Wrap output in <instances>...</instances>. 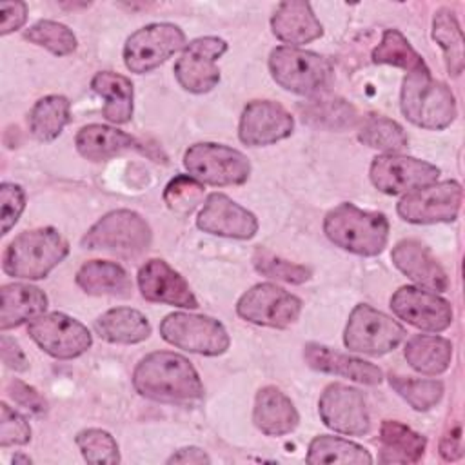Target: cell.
I'll return each instance as SVG.
<instances>
[{"label": "cell", "instance_id": "cell-1", "mask_svg": "<svg viewBox=\"0 0 465 465\" xmlns=\"http://www.w3.org/2000/svg\"><path fill=\"white\" fill-rule=\"evenodd\" d=\"M136 392L162 403H191L203 398L202 380L182 354L154 351L143 356L133 371Z\"/></svg>", "mask_w": 465, "mask_h": 465}, {"label": "cell", "instance_id": "cell-2", "mask_svg": "<svg viewBox=\"0 0 465 465\" xmlns=\"http://www.w3.org/2000/svg\"><path fill=\"white\" fill-rule=\"evenodd\" d=\"M323 232L343 251L376 256L387 245L389 222L381 213L365 211L351 202H343L325 214Z\"/></svg>", "mask_w": 465, "mask_h": 465}, {"label": "cell", "instance_id": "cell-3", "mask_svg": "<svg viewBox=\"0 0 465 465\" xmlns=\"http://www.w3.org/2000/svg\"><path fill=\"white\" fill-rule=\"evenodd\" d=\"M69 254L67 240L53 227L20 232L2 254L5 274L22 280L45 278Z\"/></svg>", "mask_w": 465, "mask_h": 465}, {"label": "cell", "instance_id": "cell-4", "mask_svg": "<svg viewBox=\"0 0 465 465\" xmlns=\"http://www.w3.org/2000/svg\"><path fill=\"white\" fill-rule=\"evenodd\" d=\"M400 107L409 122L430 131L449 127L458 113L450 87L434 80L430 73L403 78Z\"/></svg>", "mask_w": 465, "mask_h": 465}, {"label": "cell", "instance_id": "cell-5", "mask_svg": "<svg viewBox=\"0 0 465 465\" xmlns=\"http://www.w3.org/2000/svg\"><path fill=\"white\" fill-rule=\"evenodd\" d=\"M153 242V231L145 218L129 209H116L104 214L82 236V247L105 251L120 258L143 254Z\"/></svg>", "mask_w": 465, "mask_h": 465}, {"label": "cell", "instance_id": "cell-6", "mask_svg": "<svg viewBox=\"0 0 465 465\" xmlns=\"http://www.w3.org/2000/svg\"><path fill=\"white\" fill-rule=\"evenodd\" d=\"M269 71L272 80L285 91L312 94L327 85L332 74V65L318 53L280 45L269 54Z\"/></svg>", "mask_w": 465, "mask_h": 465}, {"label": "cell", "instance_id": "cell-7", "mask_svg": "<svg viewBox=\"0 0 465 465\" xmlns=\"http://www.w3.org/2000/svg\"><path fill=\"white\" fill-rule=\"evenodd\" d=\"M189 176L203 185H242L251 174V162L243 153L223 143L200 142L183 154Z\"/></svg>", "mask_w": 465, "mask_h": 465}, {"label": "cell", "instance_id": "cell-8", "mask_svg": "<svg viewBox=\"0 0 465 465\" xmlns=\"http://www.w3.org/2000/svg\"><path fill=\"white\" fill-rule=\"evenodd\" d=\"M403 338L405 329L396 320L367 303H358L351 311L343 331L345 347L369 356H381L394 351Z\"/></svg>", "mask_w": 465, "mask_h": 465}, {"label": "cell", "instance_id": "cell-9", "mask_svg": "<svg viewBox=\"0 0 465 465\" xmlns=\"http://www.w3.org/2000/svg\"><path fill=\"white\" fill-rule=\"evenodd\" d=\"M160 334L167 343L202 356H220L231 345L218 320L191 312L167 314L160 323Z\"/></svg>", "mask_w": 465, "mask_h": 465}, {"label": "cell", "instance_id": "cell-10", "mask_svg": "<svg viewBox=\"0 0 465 465\" xmlns=\"http://www.w3.org/2000/svg\"><path fill=\"white\" fill-rule=\"evenodd\" d=\"M185 45V35L178 25L169 22L149 24L125 40L124 62L131 73L143 74L162 65Z\"/></svg>", "mask_w": 465, "mask_h": 465}, {"label": "cell", "instance_id": "cell-11", "mask_svg": "<svg viewBox=\"0 0 465 465\" xmlns=\"http://www.w3.org/2000/svg\"><path fill=\"white\" fill-rule=\"evenodd\" d=\"M236 312L256 325L287 329L300 318L302 300L274 283H256L240 296Z\"/></svg>", "mask_w": 465, "mask_h": 465}, {"label": "cell", "instance_id": "cell-12", "mask_svg": "<svg viewBox=\"0 0 465 465\" xmlns=\"http://www.w3.org/2000/svg\"><path fill=\"white\" fill-rule=\"evenodd\" d=\"M461 200V185L456 180H445L407 193L396 211L409 223H441L458 218Z\"/></svg>", "mask_w": 465, "mask_h": 465}, {"label": "cell", "instance_id": "cell-13", "mask_svg": "<svg viewBox=\"0 0 465 465\" xmlns=\"http://www.w3.org/2000/svg\"><path fill=\"white\" fill-rule=\"evenodd\" d=\"M27 332L44 352L58 360L76 358L93 345L89 329L64 312L36 316L29 322Z\"/></svg>", "mask_w": 465, "mask_h": 465}, {"label": "cell", "instance_id": "cell-14", "mask_svg": "<svg viewBox=\"0 0 465 465\" xmlns=\"http://www.w3.org/2000/svg\"><path fill=\"white\" fill-rule=\"evenodd\" d=\"M227 51V42L220 36H200L191 40L174 64L178 84L194 94L209 93L220 82L216 60Z\"/></svg>", "mask_w": 465, "mask_h": 465}, {"label": "cell", "instance_id": "cell-15", "mask_svg": "<svg viewBox=\"0 0 465 465\" xmlns=\"http://www.w3.org/2000/svg\"><path fill=\"white\" fill-rule=\"evenodd\" d=\"M369 176L372 185L385 194H407L434 183L440 169L425 160L391 153L372 160Z\"/></svg>", "mask_w": 465, "mask_h": 465}, {"label": "cell", "instance_id": "cell-16", "mask_svg": "<svg viewBox=\"0 0 465 465\" xmlns=\"http://www.w3.org/2000/svg\"><path fill=\"white\" fill-rule=\"evenodd\" d=\"M322 421L341 434L363 436L371 429V416L363 394L343 383H331L318 400Z\"/></svg>", "mask_w": 465, "mask_h": 465}, {"label": "cell", "instance_id": "cell-17", "mask_svg": "<svg viewBox=\"0 0 465 465\" xmlns=\"http://www.w3.org/2000/svg\"><path fill=\"white\" fill-rule=\"evenodd\" d=\"M392 312L416 329L441 332L452 323L450 303L432 291L403 285L391 296Z\"/></svg>", "mask_w": 465, "mask_h": 465}, {"label": "cell", "instance_id": "cell-18", "mask_svg": "<svg viewBox=\"0 0 465 465\" xmlns=\"http://www.w3.org/2000/svg\"><path fill=\"white\" fill-rule=\"evenodd\" d=\"M294 129L292 114L278 102L252 100L243 107L238 136L245 145H271L291 136Z\"/></svg>", "mask_w": 465, "mask_h": 465}, {"label": "cell", "instance_id": "cell-19", "mask_svg": "<svg viewBox=\"0 0 465 465\" xmlns=\"http://www.w3.org/2000/svg\"><path fill=\"white\" fill-rule=\"evenodd\" d=\"M196 227L214 236L249 240L258 231V218L227 194L211 193L198 213Z\"/></svg>", "mask_w": 465, "mask_h": 465}, {"label": "cell", "instance_id": "cell-20", "mask_svg": "<svg viewBox=\"0 0 465 465\" xmlns=\"http://www.w3.org/2000/svg\"><path fill=\"white\" fill-rule=\"evenodd\" d=\"M138 289L147 302L196 309L198 300L185 278L165 260H147L138 271Z\"/></svg>", "mask_w": 465, "mask_h": 465}, {"label": "cell", "instance_id": "cell-21", "mask_svg": "<svg viewBox=\"0 0 465 465\" xmlns=\"http://www.w3.org/2000/svg\"><path fill=\"white\" fill-rule=\"evenodd\" d=\"M391 260L398 271L421 289L443 292L449 289V276L430 251L416 240H401L392 247Z\"/></svg>", "mask_w": 465, "mask_h": 465}, {"label": "cell", "instance_id": "cell-22", "mask_svg": "<svg viewBox=\"0 0 465 465\" xmlns=\"http://www.w3.org/2000/svg\"><path fill=\"white\" fill-rule=\"evenodd\" d=\"M303 358L307 365L314 371L343 376L356 383L378 385L383 380L381 369L376 367L374 363L365 361L361 358L336 352L331 347H325L320 343H307L303 347Z\"/></svg>", "mask_w": 465, "mask_h": 465}, {"label": "cell", "instance_id": "cell-23", "mask_svg": "<svg viewBox=\"0 0 465 465\" xmlns=\"http://www.w3.org/2000/svg\"><path fill=\"white\" fill-rule=\"evenodd\" d=\"M272 35L292 45L309 44L323 35V25L305 0H287L278 4L271 18Z\"/></svg>", "mask_w": 465, "mask_h": 465}, {"label": "cell", "instance_id": "cell-24", "mask_svg": "<svg viewBox=\"0 0 465 465\" xmlns=\"http://www.w3.org/2000/svg\"><path fill=\"white\" fill-rule=\"evenodd\" d=\"M252 421L267 436H283L298 427L300 414L285 392L267 385L256 392Z\"/></svg>", "mask_w": 465, "mask_h": 465}, {"label": "cell", "instance_id": "cell-25", "mask_svg": "<svg viewBox=\"0 0 465 465\" xmlns=\"http://www.w3.org/2000/svg\"><path fill=\"white\" fill-rule=\"evenodd\" d=\"M76 285L91 296L129 298L133 294V282L127 271L105 260H91L76 272Z\"/></svg>", "mask_w": 465, "mask_h": 465}, {"label": "cell", "instance_id": "cell-26", "mask_svg": "<svg viewBox=\"0 0 465 465\" xmlns=\"http://www.w3.org/2000/svg\"><path fill=\"white\" fill-rule=\"evenodd\" d=\"M2 311L0 329H13L27 320H35L47 309V296L29 283H7L0 289Z\"/></svg>", "mask_w": 465, "mask_h": 465}, {"label": "cell", "instance_id": "cell-27", "mask_svg": "<svg viewBox=\"0 0 465 465\" xmlns=\"http://www.w3.org/2000/svg\"><path fill=\"white\" fill-rule=\"evenodd\" d=\"M427 440L411 427L385 420L380 427V461L381 463H418L425 452Z\"/></svg>", "mask_w": 465, "mask_h": 465}, {"label": "cell", "instance_id": "cell-28", "mask_svg": "<svg viewBox=\"0 0 465 465\" xmlns=\"http://www.w3.org/2000/svg\"><path fill=\"white\" fill-rule=\"evenodd\" d=\"M96 334L109 343H140L149 338L151 323L136 309L116 307L100 314L94 322Z\"/></svg>", "mask_w": 465, "mask_h": 465}, {"label": "cell", "instance_id": "cell-29", "mask_svg": "<svg viewBox=\"0 0 465 465\" xmlns=\"http://www.w3.org/2000/svg\"><path fill=\"white\" fill-rule=\"evenodd\" d=\"M74 143L76 151L84 158L93 162L107 160L114 154L138 147V142L125 131L102 124H91L82 127L74 138Z\"/></svg>", "mask_w": 465, "mask_h": 465}, {"label": "cell", "instance_id": "cell-30", "mask_svg": "<svg viewBox=\"0 0 465 465\" xmlns=\"http://www.w3.org/2000/svg\"><path fill=\"white\" fill-rule=\"evenodd\" d=\"M91 87L96 94L105 98L104 116L111 124H127L133 118L134 91L127 76L113 71H100L93 76Z\"/></svg>", "mask_w": 465, "mask_h": 465}, {"label": "cell", "instance_id": "cell-31", "mask_svg": "<svg viewBox=\"0 0 465 465\" xmlns=\"http://www.w3.org/2000/svg\"><path fill=\"white\" fill-rule=\"evenodd\" d=\"M403 356L414 371L436 376L449 369L452 360V343L441 336L416 334L407 340Z\"/></svg>", "mask_w": 465, "mask_h": 465}, {"label": "cell", "instance_id": "cell-32", "mask_svg": "<svg viewBox=\"0 0 465 465\" xmlns=\"http://www.w3.org/2000/svg\"><path fill=\"white\" fill-rule=\"evenodd\" d=\"M71 122V102L62 94L40 98L29 113V131L40 142H51L60 136Z\"/></svg>", "mask_w": 465, "mask_h": 465}, {"label": "cell", "instance_id": "cell-33", "mask_svg": "<svg viewBox=\"0 0 465 465\" xmlns=\"http://www.w3.org/2000/svg\"><path fill=\"white\" fill-rule=\"evenodd\" d=\"M374 64H387L401 67L407 74L430 73L421 54L409 44V40L398 29H385L380 44L372 51Z\"/></svg>", "mask_w": 465, "mask_h": 465}, {"label": "cell", "instance_id": "cell-34", "mask_svg": "<svg viewBox=\"0 0 465 465\" xmlns=\"http://www.w3.org/2000/svg\"><path fill=\"white\" fill-rule=\"evenodd\" d=\"M432 38L440 44L449 74L460 76L465 65L463 60V33L452 9L440 7L432 18Z\"/></svg>", "mask_w": 465, "mask_h": 465}, {"label": "cell", "instance_id": "cell-35", "mask_svg": "<svg viewBox=\"0 0 465 465\" xmlns=\"http://www.w3.org/2000/svg\"><path fill=\"white\" fill-rule=\"evenodd\" d=\"M307 463H351V465H371L372 456L361 445L338 436H316L309 443Z\"/></svg>", "mask_w": 465, "mask_h": 465}, {"label": "cell", "instance_id": "cell-36", "mask_svg": "<svg viewBox=\"0 0 465 465\" xmlns=\"http://www.w3.org/2000/svg\"><path fill=\"white\" fill-rule=\"evenodd\" d=\"M358 138L363 145L383 151L385 154L398 153L409 143L405 129L387 116L367 118L358 133Z\"/></svg>", "mask_w": 465, "mask_h": 465}, {"label": "cell", "instance_id": "cell-37", "mask_svg": "<svg viewBox=\"0 0 465 465\" xmlns=\"http://www.w3.org/2000/svg\"><path fill=\"white\" fill-rule=\"evenodd\" d=\"M303 120L316 127H325V129H345L352 127L358 120L356 109L347 104L345 100L338 98H322V100H312L302 109Z\"/></svg>", "mask_w": 465, "mask_h": 465}, {"label": "cell", "instance_id": "cell-38", "mask_svg": "<svg viewBox=\"0 0 465 465\" xmlns=\"http://www.w3.org/2000/svg\"><path fill=\"white\" fill-rule=\"evenodd\" d=\"M389 383L414 411H429L443 396V383L440 380H414L389 374Z\"/></svg>", "mask_w": 465, "mask_h": 465}, {"label": "cell", "instance_id": "cell-39", "mask_svg": "<svg viewBox=\"0 0 465 465\" xmlns=\"http://www.w3.org/2000/svg\"><path fill=\"white\" fill-rule=\"evenodd\" d=\"M24 38L35 45L51 51L56 56H67L76 49L74 33L54 20H40L24 31Z\"/></svg>", "mask_w": 465, "mask_h": 465}, {"label": "cell", "instance_id": "cell-40", "mask_svg": "<svg viewBox=\"0 0 465 465\" xmlns=\"http://www.w3.org/2000/svg\"><path fill=\"white\" fill-rule=\"evenodd\" d=\"M84 460L96 465L120 463V450L116 440L104 429H84L74 438Z\"/></svg>", "mask_w": 465, "mask_h": 465}, {"label": "cell", "instance_id": "cell-41", "mask_svg": "<svg viewBox=\"0 0 465 465\" xmlns=\"http://www.w3.org/2000/svg\"><path fill=\"white\" fill-rule=\"evenodd\" d=\"M203 183L189 174L174 176L163 189L165 205L176 214H189L203 202Z\"/></svg>", "mask_w": 465, "mask_h": 465}, {"label": "cell", "instance_id": "cell-42", "mask_svg": "<svg viewBox=\"0 0 465 465\" xmlns=\"http://www.w3.org/2000/svg\"><path fill=\"white\" fill-rule=\"evenodd\" d=\"M252 263H254V269L260 274H263L267 278H272V280L285 282V283L300 285V283H305L311 278V269L309 267L287 262V260L278 258V256H274V254H271L269 251H263V249H258L254 252Z\"/></svg>", "mask_w": 465, "mask_h": 465}, {"label": "cell", "instance_id": "cell-43", "mask_svg": "<svg viewBox=\"0 0 465 465\" xmlns=\"http://www.w3.org/2000/svg\"><path fill=\"white\" fill-rule=\"evenodd\" d=\"M31 440V427L27 420L11 409L5 401L0 403V445H25Z\"/></svg>", "mask_w": 465, "mask_h": 465}, {"label": "cell", "instance_id": "cell-44", "mask_svg": "<svg viewBox=\"0 0 465 465\" xmlns=\"http://www.w3.org/2000/svg\"><path fill=\"white\" fill-rule=\"evenodd\" d=\"M0 203H2V234H7L11 227L18 222L24 207H25V194L24 189L16 183L4 182L0 185Z\"/></svg>", "mask_w": 465, "mask_h": 465}, {"label": "cell", "instance_id": "cell-45", "mask_svg": "<svg viewBox=\"0 0 465 465\" xmlns=\"http://www.w3.org/2000/svg\"><path fill=\"white\" fill-rule=\"evenodd\" d=\"M5 392L9 394V398L18 403L20 407L31 411L33 414L40 416L47 411V401L44 400V396L31 385H27L22 380H11L5 383Z\"/></svg>", "mask_w": 465, "mask_h": 465}, {"label": "cell", "instance_id": "cell-46", "mask_svg": "<svg viewBox=\"0 0 465 465\" xmlns=\"http://www.w3.org/2000/svg\"><path fill=\"white\" fill-rule=\"evenodd\" d=\"M0 35H9L16 29H20L27 20V5L25 2H0Z\"/></svg>", "mask_w": 465, "mask_h": 465}, {"label": "cell", "instance_id": "cell-47", "mask_svg": "<svg viewBox=\"0 0 465 465\" xmlns=\"http://www.w3.org/2000/svg\"><path fill=\"white\" fill-rule=\"evenodd\" d=\"M0 352H2V361L7 369H13L15 372H24L29 369V361L20 349L18 341L9 338L7 334H2L0 338Z\"/></svg>", "mask_w": 465, "mask_h": 465}, {"label": "cell", "instance_id": "cell-48", "mask_svg": "<svg viewBox=\"0 0 465 465\" xmlns=\"http://www.w3.org/2000/svg\"><path fill=\"white\" fill-rule=\"evenodd\" d=\"M440 454L445 461H454L461 458L463 449H461V427L456 425L450 429L440 441Z\"/></svg>", "mask_w": 465, "mask_h": 465}, {"label": "cell", "instance_id": "cell-49", "mask_svg": "<svg viewBox=\"0 0 465 465\" xmlns=\"http://www.w3.org/2000/svg\"><path fill=\"white\" fill-rule=\"evenodd\" d=\"M167 463H183V465H203V463H211V458L207 456V452H203L198 447H183L178 449L176 452H173L167 458Z\"/></svg>", "mask_w": 465, "mask_h": 465}, {"label": "cell", "instance_id": "cell-50", "mask_svg": "<svg viewBox=\"0 0 465 465\" xmlns=\"http://www.w3.org/2000/svg\"><path fill=\"white\" fill-rule=\"evenodd\" d=\"M13 463L16 465V463H25V465H29L31 463V458L29 456H24V454H15L13 456Z\"/></svg>", "mask_w": 465, "mask_h": 465}]
</instances>
